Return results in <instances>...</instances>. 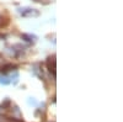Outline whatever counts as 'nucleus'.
Returning <instances> with one entry per match:
<instances>
[{
	"label": "nucleus",
	"mask_w": 123,
	"mask_h": 122,
	"mask_svg": "<svg viewBox=\"0 0 123 122\" xmlns=\"http://www.w3.org/2000/svg\"><path fill=\"white\" fill-rule=\"evenodd\" d=\"M20 14L22 16L27 17V16H38L39 13L35 9H30V7H26V9H20Z\"/></svg>",
	"instance_id": "nucleus-1"
},
{
	"label": "nucleus",
	"mask_w": 123,
	"mask_h": 122,
	"mask_svg": "<svg viewBox=\"0 0 123 122\" xmlns=\"http://www.w3.org/2000/svg\"><path fill=\"white\" fill-rule=\"evenodd\" d=\"M54 59H55V58H54V56H53V57H49L48 60H47V67H48V69H49V72L53 73V74H55V60H54Z\"/></svg>",
	"instance_id": "nucleus-2"
},
{
	"label": "nucleus",
	"mask_w": 123,
	"mask_h": 122,
	"mask_svg": "<svg viewBox=\"0 0 123 122\" xmlns=\"http://www.w3.org/2000/svg\"><path fill=\"white\" fill-rule=\"evenodd\" d=\"M0 83L4 85H7V84H10V79L5 75H0Z\"/></svg>",
	"instance_id": "nucleus-3"
},
{
	"label": "nucleus",
	"mask_w": 123,
	"mask_h": 122,
	"mask_svg": "<svg viewBox=\"0 0 123 122\" xmlns=\"http://www.w3.org/2000/svg\"><path fill=\"white\" fill-rule=\"evenodd\" d=\"M14 68H15V65L9 64V65H4V67L1 68V70H3V72H9V70H12Z\"/></svg>",
	"instance_id": "nucleus-4"
},
{
	"label": "nucleus",
	"mask_w": 123,
	"mask_h": 122,
	"mask_svg": "<svg viewBox=\"0 0 123 122\" xmlns=\"http://www.w3.org/2000/svg\"><path fill=\"white\" fill-rule=\"evenodd\" d=\"M35 1H37V3H44V4H47V3H48V0H35Z\"/></svg>",
	"instance_id": "nucleus-5"
},
{
	"label": "nucleus",
	"mask_w": 123,
	"mask_h": 122,
	"mask_svg": "<svg viewBox=\"0 0 123 122\" xmlns=\"http://www.w3.org/2000/svg\"><path fill=\"white\" fill-rule=\"evenodd\" d=\"M4 38V36H1V35H0V39H3Z\"/></svg>",
	"instance_id": "nucleus-6"
}]
</instances>
